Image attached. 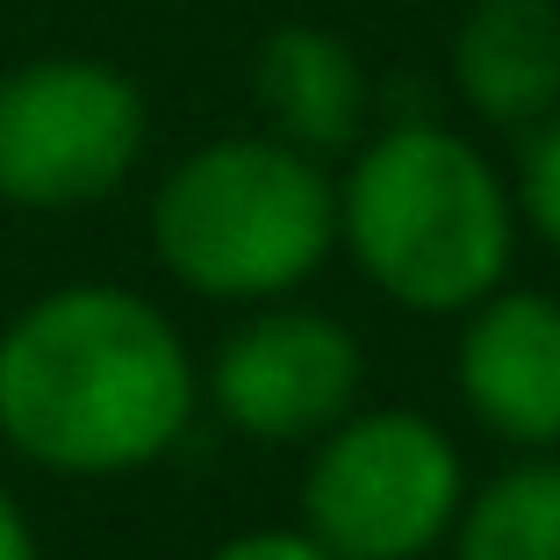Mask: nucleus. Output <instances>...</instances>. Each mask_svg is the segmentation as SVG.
I'll use <instances>...</instances> for the list:
<instances>
[{"label":"nucleus","instance_id":"obj_3","mask_svg":"<svg viewBox=\"0 0 560 560\" xmlns=\"http://www.w3.org/2000/svg\"><path fill=\"white\" fill-rule=\"evenodd\" d=\"M338 237V187L280 137H223L165 173L151 245L165 273L215 302L280 295L324 266Z\"/></svg>","mask_w":560,"mask_h":560},{"label":"nucleus","instance_id":"obj_5","mask_svg":"<svg viewBox=\"0 0 560 560\" xmlns=\"http://www.w3.org/2000/svg\"><path fill=\"white\" fill-rule=\"evenodd\" d=\"M144 151V94L101 58H36L0 80V201L86 209Z\"/></svg>","mask_w":560,"mask_h":560},{"label":"nucleus","instance_id":"obj_10","mask_svg":"<svg viewBox=\"0 0 560 560\" xmlns=\"http://www.w3.org/2000/svg\"><path fill=\"white\" fill-rule=\"evenodd\" d=\"M453 560H560V467L532 460L467 503Z\"/></svg>","mask_w":560,"mask_h":560},{"label":"nucleus","instance_id":"obj_6","mask_svg":"<svg viewBox=\"0 0 560 560\" xmlns=\"http://www.w3.org/2000/svg\"><path fill=\"white\" fill-rule=\"evenodd\" d=\"M209 396L252 439H310L352 410L360 346L346 324H330L316 310H273L215 352Z\"/></svg>","mask_w":560,"mask_h":560},{"label":"nucleus","instance_id":"obj_4","mask_svg":"<svg viewBox=\"0 0 560 560\" xmlns=\"http://www.w3.org/2000/svg\"><path fill=\"white\" fill-rule=\"evenodd\" d=\"M453 511H460V453L417 410H374L352 424L338 417L302 481L310 539L338 560H417L445 539Z\"/></svg>","mask_w":560,"mask_h":560},{"label":"nucleus","instance_id":"obj_1","mask_svg":"<svg viewBox=\"0 0 560 560\" xmlns=\"http://www.w3.org/2000/svg\"><path fill=\"white\" fill-rule=\"evenodd\" d=\"M195 417L180 330L130 288H58L0 330V431L58 475H130Z\"/></svg>","mask_w":560,"mask_h":560},{"label":"nucleus","instance_id":"obj_7","mask_svg":"<svg viewBox=\"0 0 560 560\" xmlns=\"http://www.w3.org/2000/svg\"><path fill=\"white\" fill-rule=\"evenodd\" d=\"M460 396L495 439L560 445V302L481 295L460 338Z\"/></svg>","mask_w":560,"mask_h":560},{"label":"nucleus","instance_id":"obj_11","mask_svg":"<svg viewBox=\"0 0 560 560\" xmlns=\"http://www.w3.org/2000/svg\"><path fill=\"white\" fill-rule=\"evenodd\" d=\"M517 201H525L532 231L560 252V122H546L525 144V180H517Z\"/></svg>","mask_w":560,"mask_h":560},{"label":"nucleus","instance_id":"obj_12","mask_svg":"<svg viewBox=\"0 0 560 560\" xmlns=\"http://www.w3.org/2000/svg\"><path fill=\"white\" fill-rule=\"evenodd\" d=\"M209 560H338L330 546H316L310 532H245V539L215 546Z\"/></svg>","mask_w":560,"mask_h":560},{"label":"nucleus","instance_id":"obj_13","mask_svg":"<svg viewBox=\"0 0 560 560\" xmlns=\"http://www.w3.org/2000/svg\"><path fill=\"white\" fill-rule=\"evenodd\" d=\"M0 560H36V532L8 489H0Z\"/></svg>","mask_w":560,"mask_h":560},{"label":"nucleus","instance_id":"obj_2","mask_svg":"<svg viewBox=\"0 0 560 560\" xmlns=\"http://www.w3.org/2000/svg\"><path fill=\"white\" fill-rule=\"evenodd\" d=\"M338 237L402 310H475L511 266V195L467 137L402 122L352 159Z\"/></svg>","mask_w":560,"mask_h":560},{"label":"nucleus","instance_id":"obj_8","mask_svg":"<svg viewBox=\"0 0 560 560\" xmlns=\"http://www.w3.org/2000/svg\"><path fill=\"white\" fill-rule=\"evenodd\" d=\"M453 80L503 130L546 122L560 101V0H475L453 36Z\"/></svg>","mask_w":560,"mask_h":560},{"label":"nucleus","instance_id":"obj_9","mask_svg":"<svg viewBox=\"0 0 560 560\" xmlns=\"http://www.w3.org/2000/svg\"><path fill=\"white\" fill-rule=\"evenodd\" d=\"M252 80H259V101L273 116L280 144L310 151V159L346 151L366 122V72L330 30H310V22L273 30L259 44V72Z\"/></svg>","mask_w":560,"mask_h":560}]
</instances>
